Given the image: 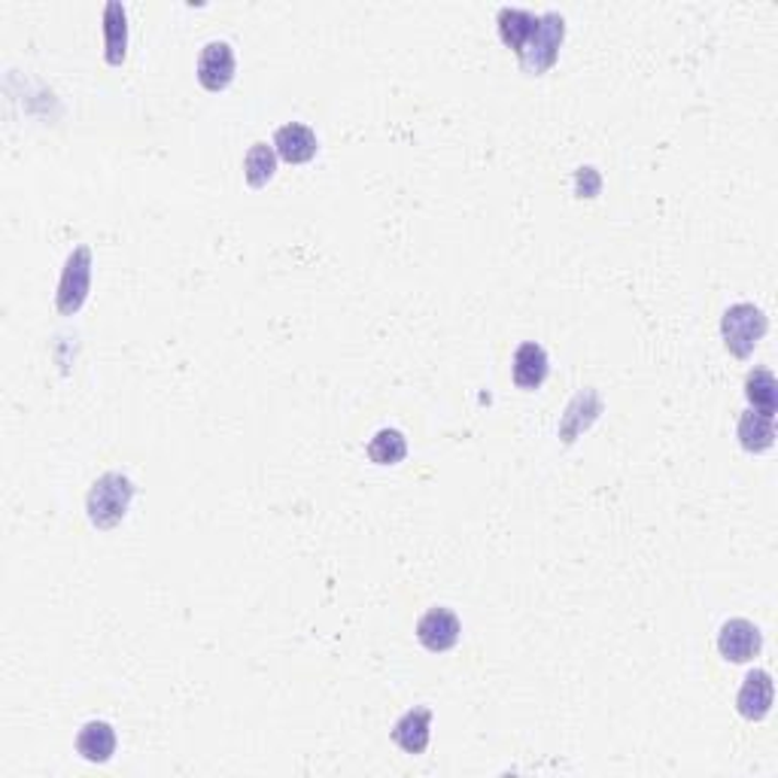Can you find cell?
<instances>
[{
  "label": "cell",
  "instance_id": "obj_8",
  "mask_svg": "<svg viewBox=\"0 0 778 778\" xmlns=\"http://www.w3.org/2000/svg\"><path fill=\"white\" fill-rule=\"evenodd\" d=\"M773 694H776V687H773V675L766 670H754L745 675V682H742V687H739V697H736V709L742 718H748V721H760V718H766L769 715V709H773Z\"/></svg>",
  "mask_w": 778,
  "mask_h": 778
},
{
  "label": "cell",
  "instance_id": "obj_18",
  "mask_svg": "<svg viewBox=\"0 0 778 778\" xmlns=\"http://www.w3.org/2000/svg\"><path fill=\"white\" fill-rule=\"evenodd\" d=\"M408 453V441L398 429H381L374 432V438L369 441V456L378 465H396L405 460Z\"/></svg>",
  "mask_w": 778,
  "mask_h": 778
},
{
  "label": "cell",
  "instance_id": "obj_6",
  "mask_svg": "<svg viewBox=\"0 0 778 778\" xmlns=\"http://www.w3.org/2000/svg\"><path fill=\"white\" fill-rule=\"evenodd\" d=\"M460 632H463V624H460V617L453 615L451 608H429L417 620V639L432 654L451 651L453 645L460 642Z\"/></svg>",
  "mask_w": 778,
  "mask_h": 778
},
{
  "label": "cell",
  "instance_id": "obj_1",
  "mask_svg": "<svg viewBox=\"0 0 778 778\" xmlns=\"http://www.w3.org/2000/svg\"><path fill=\"white\" fill-rule=\"evenodd\" d=\"M131 499H135L131 478L123 472H107L92 484V490L85 496V511H89V520L95 523L97 530H113L128 514Z\"/></svg>",
  "mask_w": 778,
  "mask_h": 778
},
{
  "label": "cell",
  "instance_id": "obj_16",
  "mask_svg": "<svg viewBox=\"0 0 778 778\" xmlns=\"http://www.w3.org/2000/svg\"><path fill=\"white\" fill-rule=\"evenodd\" d=\"M745 396H748V402L754 405V410L776 417L778 383H776V378H773V371L754 369L752 374L745 378Z\"/></svg>",
  "mask_w": 778,
  "mask_h": 778
},
{
  "label": "cell",
  "instance_id": "obj_12",
  "mask_svg": "<svg viewBox=\"0 0 778 778\" xmlns=\"http://www.w3.org/2000/svg\"><path fill=\"white\" fill-rule=\"evenodd\" d=\"M77 752L89 764H107L116 754V730L107 721H89L77 733Z\"/></svg>",
  "mask_w": 778,
  "mask_h": 778
},
{
  "label": "cell",
  "instance_id": "obj_7",
  "mask_svg": "<svg viewBox=\"0 0 778 778\" xmlns=\"http://www.w3.org/2000/svg\"><path fill=\"white\" fill-rule=\"evenodd\" d=\"M234 80V49L232 43L210 40L198 55V82L207 92H219Z\"/></svg>",
  "mask_w": 778,
  "mask_h": 778
},
{
  "label": "cell",
  "instance_id": "obj_13",
  "mask_svg": "<svg viewBox=\"0 0 778 778\" xmlns=\"http://www.w3.org/2000/svg\"><path fill=\"white\" fill-rule=\"evenodd\" d=\"M104 49L109 65H123L128 53V15L119 0H109L104 7Z\"/></svg>",
  "mask_w": 778,
  "mask_h": 778
},
{
  "label": "cell",
  "instance_id": "obj_14",
  "mask_svg": "<svg viewBox=\"0 0 778 778\" xmlns=\"http://www.w3.org/2000/svg\"><path fill=\"white\" fill-rule=\"evenodd\" d=\"M736 432L739 444H742L745 451L760 453L766 451V448H773V441H776V417L760 414V410H745V414L739 417Z\"/></svg>",
  "mask_w": 778,
  "mask_h": 778
},
{
  "label": "cell",
  "instance_id": "obj_19",
  "mask_svg": "<svg viewBox=\"0 0 778 778\" xmlns=\"http://www.w3.org/2000/svg\"><path fill=\"white\" fill-rule=\"evenodd\" d=\"M574 189H578L581 198H593V195H600L602 189L600 171H596V167H581V171L574 174Z\"/></svg>",
  "mask_w": 778,
  "mask_h": 778
},
{
  "label": "cell",
  "instance_id": "obj_11",
  "mask_svg": "<svg viewBox=\"0 0 778 778\" xmlns=\"http://www.w3.org/2000/svg\"><path fill=\"white\" fill-rule=\"evenodd\" d=\"M547 371H550V365H547V353L542 344L526 341L514 350L511 374H514V383L520 390H538L545 383Z\"/></svg>",
  "mask_w": 778,
  "mask_h": 778
},
{
  "label": "cell",
  "instance_id": "obj_3",
  "mask_svg": "<svg viewBox=\"0 0 778 778\" xmlns=\"http://www.w3.org/2000/svg\"><path fill=\"white\" fill-rule=\"evenodd\" d=\"M562 37H566V19L560 13L538 15V27L520 49V68L526 73H545L547 68H554Z\"/></svg>",
  "mask_w": 778,
  "mask_h": 778
},
{
  "label": "cell",
  "instance_id": "obj_4",
  "mask_svg": "<svg viewBox=\"0 0 778 778\" xmlns=\"http://www.w3.org/2000/svg\"><path fill=\"white\" fill-rule=\"evenodd\" d=\"M92 289V249L89 246H77L65 262V271L58 280V292H55V304L65 316L77 314Z\"/></svg>",
  "mask_w": 778,
  "mask_h": 778
},
{
  "label": "cell",
  "instance_id": "obj_15",
  "mask_svg": "<svg viewBox=\"0 0 778 778\" xmlns=\"http://www.w3.org/2000/svg\"><path fill=\"white\" fill-rule=\"evenodd\" d=\"M535 27H538V15L530 13V10H520V7H502L499 10V34L518 55L526 46V40L533 37Z\"/></svg>",
  "mask_w": 778,
  "mask_h": 778
},
{
  "label": "cell",
  "instance_id": "obj_5",
  "mask_svg": "<svg viewBox=\"0 0 778 778\" xmlns=\"http://www.w3.org/2000/svg\"><path fill=\"white\" fill-rule=\"evenodd\" d=\"M760 648H764V636L745 617H730L718 632V651L730 663H748L760 654Z\"/></svg>",
  "mask_w": 778,
  "mask_h": 778
},
{
  "label": "cell",
  "instance_id": "obj_9",
  "mask_svg": "<svg viewBox=\"0 0 778 778\" xmlns=\"http://www.w3.org/2000/svg\"><path fill=\"white\" fill-rule=\"evenodd\" d=\"M274 150L280 159H287L289 164H304L311 162L320 150V140L311 125L304 123H287L277 128L274 135Z\"/></svg>",
  "mask_w": 778,
  "mask_h": 778
},
{
  "label": "cell",
  "instance_id": "obj_17",
  "mask_svg": "<svg viewBox=\"0 0 778 778\" xmlns=\"http://www.w3.org/2000/svg\"><path fill=\"white\" fill-rule=\"evenodd\" d=\"M274 171H277V150L268 147L265 140L253 143L244 159L246 183H249V186H265V183L274 177Z\"/></svg>",
  "mask_w": 778,
  "mask_h": 778
},
{
  "label": "cell",
  "instance_id": "obj_2",
  "mask_svg": "<svg viewBox=\"0 0 778 778\" xmlns=\"http://www.w3.org/2000/svg\"><path fill=\"white\" fill-rule=\"evenodd\" d=\"M766 328H769L766 314L748 301H739L733 307H727L724 320H721V335H724L727 350L739 359H748L754 353V347L766 335Z\"/></svg>",
  "mask_w": 778,
  "mask_h": 778
},
{
  "label": "cell",
  "instance_id": "obj_10",
  "mask_svg": "<svg viewBox=\"0 0 778 778\" xmlns=\"http://www.w3.org/2000/svg\"><path fill=\"white\" fill-rule=\"evenodd\" d=\"M429 739H432V709L429 706L405 711L393 727V742L405 754H423Z\"/></svg>",
  "mask_w": 778,
  "mask_h": 778
}]
</instances>
